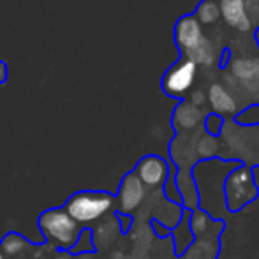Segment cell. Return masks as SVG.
Returning a JSON list of instances; mask_svg holds the SVG:
<instances>
[{"instance_id":"6da1fadb","label":"cell","mask_w":259,"mask_h":259,"mask_svg":"<svg viewBox=\"0 0 259 259\" xmlns=\"http://www.w3.org/2000/svg\"><path fill=\"white\" fill-rule=\"evenodd\" d=\"M175 46L180 52V57L191 58L198 65H210L213 60V48L203 34V27L192 13L180 16L173 28Z\"/></svg>"},{"instance_id":"7a4b0ae2","label":"cell","mask_w":259,"mask_h":259,"mask_svg":"<svg viewBox=\"0 0 259 259\" xmlns=\"http://www.w3.org/2000/svg\"><path fill=\"white\" fill-rule=\"evenodd\" d=\"M37 226L42 236L60 250H71L81 233L79 224H76L69 217L64 208H52L42 211Z\"/></svg>"},{"instance_id":"3957f363","label":"cell","mask_w":259,"mask_h":259,"mask_svg":"<svg viewBox=\"0 0 259 259\" xmlns=\"http://www.w3.org/2000/svg\"><path fill=\"white\" fill-rule=\"evenodd\" d=\"M259 196V189L254 180V173L250 166H238L224 180V203L228 211L236 213Z\"/></svg>"},{"instance_id":"277c9868","label":"cell","mask_w":259,"mask_h":259,"mask_svg":"<svg viewBox=\"0 0 259 259\" xmlns=\"http://www.w3.org/2000/svg\"><path fill=\"white\" fill-rule=\"evenodd\" d=\"M115 205V196L109 192H78L71 196L64 210L76 224H92L103 219Z\"/></svg>"},{"instance_id":"5b68a950","label":"cell","mask_w":259,"mask_h":259,"mask_svg":"<svg viewBox=\"0 0 259 259\" xmlns=\"http://www.w3.org/2000/svg\"><path fill=\"white\" fill-rule=\"evenodd\" d=\"M198 76V64L192 62L191 58L180 57L167 67L160 79V89L167 97L177 101L187 99L192 85Z\"/></svg>"},{"instance_id":"8992f818","label":"cell","mask_w":259,"mask_h":259,"mask_svg":"<svg viewBox=\"0 0 259 259\" xmlns=\"http://www.w3.org/2000/svg\"><path fill=\"white\" fill-rule=\"evenodd\" d=\"M221 18L235 30L256 32L259 28V0H217Z\"/></svg>"},{"instance_id":"52a82bcc","label":"cell","mask_w":259,"mask_h":259,"mask_svg":"<svg viewBox=\"0 0 259 259\" xmlns=\"http://www.w3.org/2000/svg\"><path fill=\"white\" fill-rule=\"evenodd\" d=\"M134 175L148 189H159L169 177V162L160 155H145L134 167Z\"/></svg>"},{"instance_id":"ba28073f","label":"cell","mask_w":259,"mask_h":259,"mask_svg":"<svg viewBox=\"0 0 259 259\" xmlns=\"http://www.w3.org/2000/svg\"><path fill=\"white\" fill-rule=\"evenodd\" d=\"M147 196V187L140 182V178L134 175V171L127 173L123 177L122 184L118 189V196L115 198L116 206H118V213L131 215L134 210L141 206Z\"/></svg>"},{"instance_id":"9c48e42d","label":"cell","mask_w":259,"mask_h":259,"mask_svg":"<svg viewBox=\"0 0 259 259\" xmlns=\"http://www.w3.org/2000/svg\"><path fill=\"white\" fill-rule=\"evenodd\" d=\"M208 101L211 106V113H217L221 116H231V118H238L240 113H243L236 104V99L233 94L226 89L222 83H211L208 89Z\"/></svg>"},{"instance_id":"30bf717a","label":"cell","mask_w":259,"mask_h":259,"mask_svg":"<svg viewBox=\"0 0 259 259\" xmlns=\"http://www.w3.org/2000/svg\"><path fill=\"white\" fill-rule=\"evenodd\" d=\"M205 115L201 109L196 108L189 99L180 101L173 109V116H171V125H173L175 133H187V131H194L196 127L201 123Z\"/></svg>"},{"instance_id":"8fae6325","label":"cell","mask_w":259,"mask_h":259,"mask_svg":"<svg viewBox=\"0 0 259 259\" xmlns=\"http://www.w3.org/2000/svg\"><path fill=\"white\" fill-rule=\"evenodd\" d=\"M182 213H184V217L171 229V238L175 242V254L177 256H182L194 243V235L191 231V210L184 208Z\"/></svg>"},{"instance_id":"7c38bea8","label":"cell","mask_w":259,"mask_h":259,"mask_svg":"<svg viewBox=\"0 0 259 259\" xmlns=\"http://www.w3.org/2000/svg\"><path fill=\"white\" fill-rule=\"evenodd\" d=\"M194 18L203 25H215L221 20V9L217 0H201L194 9Z\"/></svg>"},{"instance_id":"4fadbf2b","label":"cell","mask_w":259,"mask_h":259,"mask_svg":"<svg viewBox=\"0 0 259 259\" xmlns=\"http://www.w3.org/2000/svg\"><path fill=\"white\" fill-rule=\"evenodd\" d=\"M27 245H28V242L21 235H18V233H9V235L4 236L2 242H0V252L6 257H14V256H20V254L27 249Z\"/></svg>"},{"instance_id":"5bb4252c","label":"cell","mask_w":259,"mask_h":259,"mask_svg":"<svg viewBox=\"0 0 259 259\" xmlns=\"http://www.w3.org/2000/svg\"><path fill=\"white\" fill-rule=\"evenodd\" d=\"M69 252L76 254V256H87V254L96 252V242H94L92 229H81L78 240H76V243L72 245V249Z\"/></svg>"},{"instance_id":"9a60e30c","label":"cell","mask_w":259,"mask_h":259,"mask_svg":"<svg viewBox=\"0 0 259 259\" xmlns=\"http://www.w3.org/2000/svg\"><path fill=\"white\" fill-rule=\"evenodd\" d=\"M226 118L217 113H206L205 118H203V129H205V134L211 138H221L222 129H224Z\"/></svg>"},{"instance_id":"2e32d148","label":"cell","mask_w":259,"mask_h":259,"mask_svg":"<svg viewBox=\"0 0 259 259\" xmlns=\"http://www.w3.org/2000/svg\"><path fill=\"white\" fill-rule=\"evenodd\" d=\"M116 221L120 222V229H122V233H127L131 229V224H133V219H131V215L116 213Z\"/></svg>"},{"instance_id":"e0dca14e","label":"cell","mask_w":259,"mask_h":259,"mask_svg":"<svg viewBox=\"0 0 259 259\" xmlns=\"http://www.w3.org/2000/svg\"><path fill=\"white\" fill-rule=\"evenodd\" d=\"M189 101H191L196 108H199L203 103H206V96L201 92V90H196V92H192V96H191V99H189Z\"/></svg>"},{"instance_id":"ac0fdd59","label":"cell","mask_w":259,"mask_h":259,"mask_svg":"<svg viewBox=\"0 0 259 259\" xmlns=\"http://www.w3.org/2000/svg\"><path fill=\"white\" fill-rule=\"evenodd\" d=\"M7 74H9V69H7V64L4 60H0V85L7 81Z\"/></svg>"},{"instance_id":"d6986e66","label":"cell","mask_w":259,"mask_h":259,"mask_svg":"<svg viewBox=\"0 0 259 259\" xmlns=\"http://www.w3.org/2000/svg\"><path fill=\"white\" fill-rule=\"evenodd\" d=\"M0 259H6V256H4V254H2V252H0Z\"/></svg>"}]
</instances>
